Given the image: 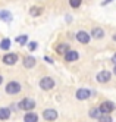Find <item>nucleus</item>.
I'll use <instances>...</instances> for the list:
<instances>
[{
  "instance_id": "f257e3e1",
  "label": "nucleus",
  "mask_w": 116,
  "mask_h": 122,
  "mask_svg": "<svg viewBox=\"0 0 116 122\" xmlns=\"http://www.w3.org/2000/svg\"><path fill=\"white\" fill-rule=\"evenodd\" d=\"M35 107V102L32 99H22L18 104V109H22V110H32Z\"/></svg>"
},
{
  "instance_id": "f03ea898",
  "label": "nucleus",
  "mask_w": 116,
  "mask_h": 122,
  "mask_svg": "<svg viewBox=\"0 0 116 122\" xmlns=\"http://www.w3.org/2000/svg\"><path fill=\"white\" fill-rule=\"evenodd\" d=\"M6 93L7 94H19L21 93V84L16 81H10L6 85Z\"/></svg>"
},
{
  "instance_id": "7ed1b4c3",
  "label": "nucleus",
  "mask_w": 116,
  "mask_h": 122,
  "mask_svg": "<svg viewBox=\"0 0 116 122\" xmlns=\"http://www.w3.org/2000/svg\"><path fill=\"white\" fill-rule=\"evenodd\" d=\"M40 87L43 90H51L53 87H55V81H53V78H50V76H44L40 80Z\"/></svg>"
},
{
  "instance_id": "20e7f679",
  "label": "nucleus",
  "mask_w": 116,
  "mask_h": 122,
  "mask_svg": "<svg viewBox=\"0 0 116 122\" xmlns=\"http://www.w3.org/2000/svg\"><path fill=\"white\" fill-rule=\"evenodd\" d=\"M113 109H115V104H113L112 102H103V103L100 104V107H99V110H100L101 115H109Z\"/></svg>"
},
{
  "instance_id": "39448f33",
  "label": "nucleus",
  "mask_w": 116,
  "mask_h": 122,
  "mask_svg": "<svg viewBox=\"0 0 116 122\" xmlns=\"http://www.w3.org/2000/svg\"><path fill=\"white\" fill-rule=\"evenodd\" d=\"M112 78V74L109 71H101L97 74V81H99L100 84H104V82H109Z\"/></svg>"
},
{
  "instance_id": "423d86ee",
  "label": "nucleus",
  "mask_w": 116,
  "mask_h": 122,
  "mask_svg": "<svg viewBox=\"0 0 116 122\" xmlns=\"http://www.w3.org/2000/svg\"><path fill=\"white\" fill-rule=\"evenodd\" d=\"M43 118L46 121H56L57 119V112L55 109H46L43 112Z\"/></svg>"
},
{
  "instance_id": "0eeeda50",
  "label": "nucleus",
  "mask_w": 116,
  "mask_h": 122,
  "mask_svg": "<svg viewBox=\"0 0 116 122\" xmlns=\"http://www.w3.org/2000/svg\"><path fill=\"white\" fill-rule=\"evenodd\" d=\"M76 40L81 43V44H87V43H90V34L85 32V31H78L76 32Z\"/></svg>"
},
{
  "instance_id": "6e6552de",
  "label": "nucleus",
  "mask_w": 116,
  "mask_h": 122,
  "mask_svg": "<svg viewBox=\"0 0 116 122\" xmlns=\"http://www.w3.org/2000/svg\"><path fill=\"white\" fill-rule=\"evenodd\" d=\"M3 62L6 65H13V63H16L18 62V55L16 53H7V55H5L3 56Z\"/></svg>"
},
{
  "instance_id": "1a4fd4ad",
  "label": "nucleus",
  "mask_w": 116,
  "mask_h": 122,
  "mask_svg": "<svg viewBox=\"0 0 116 122\" xmlns=\"http://www.w3.org/2000/svg\"><path fill=\"white\" fill-rule=\"evenodd\" d=\"M90 96H91V91L87 90V88H79L76 91V99L78 100H87Z\"/></svg>"
},
{
  "instance_id": "9d476101",
  "label": "nucleus",
  "mask_w": 116,
  "mask_h": 122,
  "mask_svg": "<svg viewBox=\"0 0 116 122\" xmlns=\"http://www.w3.org/2000/svg\"><path fill=\"white\" fill-rule=\"evenodd\" d=\"M78 57H79V55H78V51H75V50H69L68 53L65 55V60H66V62H75Z\"/></svg>"
},
{
  "instance_id": "9b49d317",
  "label": "nucleus",
  "mask_w": 116,
  "mask_h": 122,
  "mask_svg": "<svg viewBox=\"0 0 116 122\" xmlns=\"http://www.w3.org/2000/svg\"><path fill=\"white\" fill-rule=\"evenodd\" d=\"M10 118V109L9 107H0V121H6Z\"/></svg>"
},
{
  "instance_id": "f8f14e48",
  "label": "nucleus",
  "mask_w": 116,
  "mask_h": 122,
  "mask_svg": "<svg viewBox=\"0 0 116 122\" xmlns=\"http://www.w3.org/2000/svg\"><path fill=\"white\" fill-rule=\"evenodd\" d=\"M56 51L60 55H66L69 51V44H66V43H60V44H57L56 47Z\"/></svg>"
},
{
  "instance_id": "ddd939ff",
  "label": "nucleus",
  "mask_w": 116,
  "mask_h": 122,
  "mask_svg": "<svg viewBox=\"0 0 116 122\" xmlns=\"http://www.w3.org/2000/svg\"><path fill=\"white\" fill-rule=\"evenodd\" d=\"M37 121H38V116H37V113H34V112H28L24 116V122H37Z\"/></svg>"
},
{
  "instance_id": "4468645a",
  "label": "nucleus",
  "mask_w": 116,
  "mask_h": 122,
  "mask_svg": "<svg viewBox=\"0 0 116 122\" xmlns=\"http://www.w3.org/2000/svg\"><path fill=\"white\" fill-rule=\"evenodd\" d=\"M34 65H35V57L34 56H25L24 66L25 68H34Z\"/></svg>"
},
{
  "instance_id": "2eb2a0df",
  "label": "nucleus",
  "mask_w": 116,
  "mask_h": 122,
  "mask_svg": "<svg viewBox=\"0 0 116 122\" xmlns=\"http://www.w3.org/2000/svg\"><path fill=\"white\" fill-rule=\"evenodd\" d=\"M0 19L5 22H10L12 21V13L9 10H0Z\"/></svg>"
},
{
  "instance_id": "dca6fc26",
  "label": "nucleus",
  "mask_w": 116,
  "mask_h": 122,
  "mask_svg": "<svg viewBox=\"0 0 116 122\" xmlns=\"http://www.w3.org/2000/svg\"><path fill=\"white\" fill-rule=\"evenodd\" d=\"M91 36H93L94 38H97V40H99V38H103V37H104V31H103L101 28H94V30L91 31Z\"/></svg>"
},
{
  "instance_id": "f3484780",
  "label": "nucleus",
  "mask_w": 116,
  "mask_h": 122,
  "mask_svg": "<svg viewBox=\"0 0 116 122\" xmlns=\"http://www.w3.org/2000/svg\"><path fill=\"white\" fill-rule=\"evenodd\" d=\"M100 110H99V107H93L91 110H90V118H93V119H99L100 118Z\"/></svg>"
},
{
  "instance_id": "a211bd4d",
  "label": "nucleus",
  "mask_w": 116,
  "mask_h": 122,
  "mask_svg": "<svg viewBox=\"0 0 116 122\" xmlns=\"http://www.w3.org/2000/svg\"><path fill=\"white\" fill-rule=\"evenodd\" d=\"M9 47H10V40H9V38H5V40H2V43H0V49L7 50Z\"/></svg>"
},
{
  "instance_id": "6ab92c4d",
  "label": "nucleus",
  "mask_w": 116,
  "mask_h": 122,
  "mask_svg": "<svg viewBox=\"0 0 116 122\" xmlns=\"http://www.w3.org/2000/svg\"><path fill=\"white\" fill-rule=\"evenodd\" d=\"M41 12H43L41 7H31V10H30L31 16H38V15H41Z\"/></svg>"
},
{
  "instance_id": "aec40b11",
  "label": "nucleus",
  "mask_w": 116,
  "mask_h": 122,
  "mask_svg": "<svg viewBox=\"0 0 116 122\" xmlns=\"http://www.w3.org/2000/svg\"><path fill=\"white\" fill-rule=\"evenodd\" d=\"M99 122H112V116L110 115H100Z\"/></svg>"
},
{
  "instance_id": "412c9836",
  "label": "nucleus",
  "mask_w": 116,
  "mask_h": 122,
  "mask_svg": "<svg viewBox=\"0 0 116 122\" xmlns=\"http://www.w3.org/2000/svg\"><path fill=\"white\" fill-rule=\"evenodd\" d=\"M26 41H28V37H26V36H19V37H16V43H19V44H25Z\"/></svg>"
},
{
  "instance_id": "4be33fe9",
  "label": "nucleus",
  "mask_w": 116,
  "mask_h": 122,
  "mask_svg": "<svg viewBox=\"0 0 116 122\" xmlns=\"http://www.w3.org/2000/svg\"><path fill=\"white\" fill-rule=\"evenodd\" d=\"M81 2H82V0H69V5L72 7H79V6H81Z\"/></svg>"
},
{
  "instance_id": "5701e85b",
  "label": "nucleus",
  "mask_w": 116,
  "mask_h": 122,
  "mask_svg": "<svg viewBox=\"0 0 116 122\" xmlns=\"http://www.w3.org/2000/svg\"><path fill=\"white\" fill-rule=\"evenodd\" d=\"M28 44H30L28 47H30V50H31V51H34L35 49H37V43H35V41H31V43H28Z\"/></svg>"
},
{
  "instance_id": "b1692460",
  "label": "nucleus",
  "mask_w": 116,
  "mask_h": 122,
  "mask_svg": "<svg viewBox=\"0 0 116 122\" xmlns=\"http://www.w3.org/2000/svg\"><path fill=\"white\" fill-rule=\"evenodd\" d=\"M112 60H113V63H115V65H116V53H115V55H113V57H112Z\"/></svg>"
},
{
  "instance_id": "393cba45",
  "label": "nucleus",
  "mask_w": 116,
  "mask_h": 122,
  "mask_svg": "<svg viewBox=\"0 0 116 122\" xmlns=\"http://www.w3.org/2000/svg\"><path fill=\"white\" fill-rule=\"evenodd\" d=\"M2 82H3V76H2V75H0V84H2Z\"/></svg>"
},
{
  "instance_id": "a878e982",
  "label": "nucleus",
  "mask_w": 116,
  "mask_h": 122,
  "mask_svg": "<svg viewBox=\"0 0 116 122\" xmlns=\"http://www.w3.org/2000/svg\"><path fill=\"white\" fill-rule=\"evenodd\" d=\"M113 72H115V75H116V65H115V68H113Z\"/></svg>"
},
{
  "instance_id": "bb28decb",
  "label": "nucleus",
  "mask_w": 116,
  "mask_h": 122,
  "mask_svg": "<svg viewBox=\"0 0 116 122\" xmlns=\"http://www.w3.org/2000/svg\"><path fill=\"white\" fill-rule=\"evenodd\" d=\"M113 40H115V41H116V34H115V36H113Z\"/></svg>"
}]
</instances>
